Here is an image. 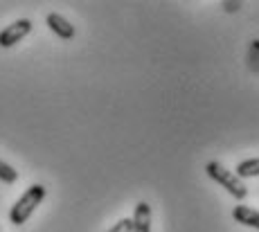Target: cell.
Here are the masks:
<instances>
[{
	"label": "cell",
	"mask_w": 259,
	"mask_h": 232,
	"mask_svg": "<svg viewBox=\"0 0 259 232\" xmlns=\"http://www.w3.org/2000/svg\"><path fill=\"white\" fill-rule=\"evenodd\" d=\"M232 219H235L237 223H243V225H248V228L259 230V210H252V207H248V205H237L235 210H232Z\"/></svg>",
	"instance_id": "8992f818"
},
{
	"label": "cell",
	"mask_w": 259,
	"mask_h": 232,
	"mask_svg": "<svg viewBox=\"0 0 259 232\" xmlns=\"http://www.w3.org/2000/svg\"><path fill=\"white\" fill-rule=\"evenodd\" d=\"M29 32H32V21H29V18H18V21H14L12 25H7L0 32V48L16 45Z\"/></svg>",
	"instance_id": "3957f363"
},
{
	"label": "cell",
	"mask_w": 259,
	"mask_h": 232,
	"mask_svg": "<svg viewBox=\"0 0 259 232\" xmlns=\"http://www.w3.org/2000/svg\"><path fill=\"white\" fill-rule=\"evenodd\" d=\"M46 194H48L46 185H41V182H36V185H29L27 190L23 192L21 199H18L16 203L12 205V210H9V221H12L14 225H23L25 221H27L29 216L34 214V210H36V207L43 203Z\"/></svg>",
	"instance_id": "6da1fadb"
},
{
	"label": "cell",
	"mask_w": 259,
	"mask_h": 232,
	"mask_svg": "<svg viewBox=\"0 0 259 232\" xmlns=\"http://www.w3.org/2000/svg\"><path fill=\"white\" fill-rule=\"evenodd\" d=\"M235 174L239 178H257L259 176V158H248V160H241L237 165V171Z\"/></svg>",
	"instance_id": "52a82bcc"
},
{
	"label": "cell",
	"mask_w": 259,
	"mask_h": 232,
	"mask_svg": "<svg viewBox=\"0 0 259 232\" xmlns=\"http://www.w3.org/2000/svg\"><path fill=\"white\" fill-rule=\"evenodd\" d=\"M108 232H133V223H131V219H119L115 225H113Z\"/></svg>",
	"instance_id": "9c48e42d"
},
{
	"label": "cell",
	"mask_w": 259,
	"mask_h": 232,
	"mask_svg": "<svg viewBox=\"0 0 259 232\" xmlns=\"http://www.w3.org/2000/svg\"><path fill=\"white\" fill-rule=\"evenodd\" d=\"M239 7H241V3H223V9H226V12H237Z\"/></svg>",
	"instance_id": "30bf717a"
},
{
	"label": "cell",
	"mask_w": 259,
	"mask_h": 232,
	"mask_svg": "<svg viewBox=\"0 0 259 232\" xmlns=\"http://www.w3.org/2000/svg\"><path fill=\"white\" fill-rule=\"evenodd\" d=\"M46 25L52 29L54 34H57L59 38H63V41H70V38H74V25L70 21H68L66 16H61V14H57V12H52V14H48L46 16Z\"/></svg>",
	"instance_id": "277c9868"
},
{
	"label": "cell",
	"mask_w": 259,
	"mask_h": 232,
	"mask_svg": "<svg viewBox=\"0 0 259 232\" xmlns=\"http://www.w3.org/2000/svg\"><path fill=\"white\" fill-rule=\"evenodd\" d=\"M0 180L7 182V185H14L18 180V171L12 165H7L5 160H0Z\"/></svg>",
	"instance_id": "ba28073f"
},
{
	"label": "cell",
	"mask_w": 259,
	"mask_h": 232,
	"mask_svg": "<svg viewBox=\"0 0 259 232\" xmlns=\"http://www.w3.org/2000/svg\"><path fill=\"white\" fill-rule=\"evenodd\" d=\"M133 232H151V205L140 201L133 210Z\"/></svg>",
	"instance_id": "5b68a950"
},
{
	"label": "cell",
	"mask_w": 259,
	"mask_h": 232,
	"mask_svg": "<svg viewBox=\"0 0 259 232\" xmlns=\"http://www.w3.org/2000/svg\"><path fill=\"white\" fill-rule=\"evenodd\" d=\"M205 174L210 176L214 182H219V185H221L223 190H228V194H230L232 199L243 201V199L248 196V187H246V182L239 178L235 171L226 169V167H223L221 162L210 160V162L205 165Z\"/></svg>",
	"instance_id": "7a4b0ae2"
}]
</instances>
